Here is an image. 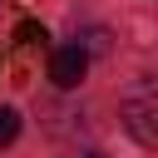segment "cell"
<instances>
[{"instance_id":"3957f363","label":"cell","mask_w":158,"mask_h":158,"mask_svg":"<svg viewBox=\"0 0 158 158\" xmlns=\"http://www.w3.org/2000/svg\"><path fill=\"white\" fill-rule=\"evenodd\" d=\"M15 133H20V114H15L10 104H0V148L15 143Z\"/></svg>"},{"instance_id":"5b68a950","label":"cell","mask_w":158,"mask_h":158,"mask_svg":"<svg viewBox=\"0 0 158 158\" xmlns=\"http://www.w3.org/2000/svg\"><path fill=\"white\" fill-rule=\"evenodd\" d=\"M84 158H104V153H84Z\"/></svg>"},{"instance_id":"7a4b0ae2","label":"cell","mask_w":158,"mask_h":158,"mask_svg":"<svg viewBox=\"0 0 158 158\" xmlns=\"http://www.w3.org/2000/svg\"><path fill=\"white\" fill-rule=\"evenodd\" d=\"M84 69H89V49H84V44H64V49L49 54V79H54L59 89H74V84L84 79Z\"/></svg>"},{"instance_id":"8992f818","label":"cell","mask_w":158,"mask_h":158,"mask_svg":"<svg viewBox=\"0 0 158 158\" xmlns=\"http://www.w3.org/2000/svg\"><path fill=\"white\" fill-rule=\"evenodd\" d=\"M0 5H5V0H0Z\"/></svg>"},{"instance_id":"277c9868","label":"cell","mask_w":158,"mask_h":158,"mask_svg":"<svg viewBox=\"0 0 158 158\" xmlns=\"http://www.w3.org/2000/svg\"><path fill=\"white\" fill-rule=\"evenodd\" d=\"M15 40H20V44H44L49 35H44V25H35V20H25V25L15 30Z\"/></svg>"},{"instance_id":"6da1fadb","label":"cell","mask_w":158,"mask_h":158,"mask_svg":"<svg viewBox=\"0 0 158 158\" xmlns=\"http://www.w3.org/2000/svg\"><path fill=\"white\" fill-rule=\"evenodd\" d=\"M123 128H128L138 143L158 148V94H148V99H128V104H123Z\"/></svg>"}]
</instances>
